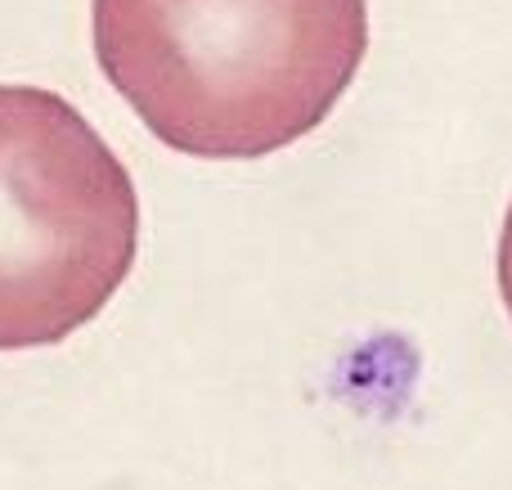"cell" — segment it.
<instances>
[{"label": "cell", "instance_id": "3", "mask_svg": "<svg viewBox=\"0 0 512 490\" xmlns=\"http://www.w3.org/2000/svg\"><path fill=\"white\" fill-rule=\"evenodd\" d=\"M499 293H504L508 315H512V203L504 216V234H499Z\"/></svg>", "mask_w": 512, "mask_h": 490}, {"label": "cell", "instance_id": "2", "mask_svg": "<svg viewBox=\"0 0 512 490\" xmlns=\"http://www.w3.org/2000/svg\"><path fill=\"white\" fill-rule=\"evenodd\" d=\"M140 248V194L63 95L0 86V351L90 324Z\"/></svg>", "mask_w": 512, "mask_h": 490}, {"label": "cell", "instance_id": "1", "mask_svg": "<svg viewBox=\"0 0 512 490\" xmlns=\"http://www.w3.org/2000/svg\"><path fill=\"white\" fill-rule=\"evenodd\" d=\"M369 50V0H95L113 90L185 158H265L310 135Z\"/></svg>", "mask_w": 512, "mask_h": 490}]
</instances>
